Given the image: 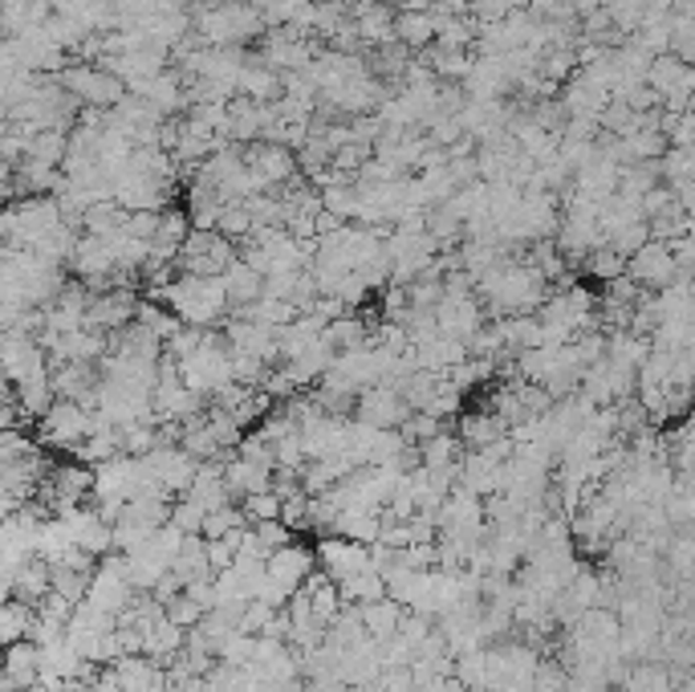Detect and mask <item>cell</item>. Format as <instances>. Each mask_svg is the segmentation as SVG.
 Here are the masks:
<instances>
[{
    "label": "cell",
    "instance_id": "cell-1",
    "mask_svg": "<svg viewBox=\"0 0 695 692\" xmlns=\"http://www.w3.org/2000/svg\"><path fill=\"white\" fill-rule=\"evenodd\" d=\"M155 302H167V310H175L179 322H187V326H224V314L232 310L224 277L179 274L167 289H159Z\"/></svg>",
    "mask_w": 695,
    "mask_h": 692
},
{
    "label": "cell",
    "instance_id": "cell-2",
    "mask_svg": "<svg viewBox=\"0 0 695 692\" xmlns=\"http://www.w3.org/2000/svg\"><path fill=\"white\" fill-rule=\"evenodd\" d=\"M102 428H111V419L102 416V412H85V407L73 404V400H57V404L37 419V440L49 448L73 452L85 436L102 432Z\"/></svg>",
    "mask_w": 695,
    "mask_h": 692
},
{
    "label": "cell",
    "instance_id": "cell-3",
    "mask_svg": "<svg viewBox=\"0 0 695 692\" xmlns=\"http://www.w3.org/2000/svg\"><path fill=\"white\" fill-rule=\"evenodd\" d=\"M57 78H61V86L70 90L73 99L82 106H94V111H114L130 94V86L118 73H111L106 66H90V61H73Z\"/></svg>",
    "mask_w": 695,
    "mask_h": 692
},
{
    "label": "cell",
    "instance_id": "cell-4",
    "mask_svg": "<svg viewBox=\"0 0 695 692\" xmlns=\"http://www.w3.org/2000/svg\"><path fill=\"white\" fill-rule=\"evenodd\" d=\"M626 277H635L642 289L659 293V289L675 286L683 274H680V261H675V249H671L668 241H647L635 257L626 261Z\"/></svg>",
    "mask_w": 695,
    "mask_h": 692
},
{
    "label": "cell",
    "instance_id": "cell-5",
    "mask_svg": "<svg viewBox=\"0 0 695 692\" xmlns=\"http://www.w3.org/2000/svg\"><path fill=\"white\" fill-rule=\"evenodd\" d=\"M355 419L370 424V428H403L407 419H412V404L398 395V388L391 383H379V388H367L358 395V407H355Z\"/></svg>",
    "mask_w": 695,
    "mask_h": 692
},
{
    "label": "cell",
    "instance_id": "cell-6",
    "mask_svg": "<svg viewBox=\"0 0 695 692\" xmlns=\"http://www.w3.org/2000/svg\"><path fill=\"white\" fill-rule=\"evenodd\" d=\"M142 461H147V469L167 485L171 497H187L199 476V461L184 445H163V448H155L151 457H142Z\"/></svg>",
    "mask_w": 695,
    "mask_h": 692
},
{
    "label": "cell",
    "instance_id": "cell-7",
    "mask_svg": "<svg viewBox=\"0 0 695 692\" xmlns=\"http://www.w3.org/2000/svg\"><path fill=\"white\" fill-rule=\"evenodd\" d=\"M317 563L334 583H346V578L362 575V570H374L370 566V546L367 542H350V538L326 534L317 542Z\"/></svg>",
    "mask_w": 695,
    "mask_h": 692
},
{
    "label": "cell",
    "instance_id": "cell-8",
    "mask_svg": "<svg viewBox=\"0 0 695 692\" xmlns=\"http://www.w3.org/2000/svg\"><path fill=\"white\" fill-rule=\"evenodd\" d=\"M313 570H317V550H305L301 542H289L269 554V578L285 595H298Z\"/></svg>",
    "mask_w": 695,
    "mask_h": 692
},
{
    "label": "cell",
    "instance_id": "cell-9",
    "mask_svg": "<svg viewBox=\"0 0 695 692\" xmlns=\"http://www.w3.org/2000/svg\"><path fill=\"white\" fill-rule=\"evenodd\" d=\"M436 318H440V334L468 343L472 334L484 326V302L476 293H443V302L436 305Z\"/></svg>",
    "mask_w": 695,
    "mask_h": 692
},
{
    "label": "cell",
    "instance_id": "cell-10",
    "mask_svg": "<svg viewBox=\"0 0 695 692\" xmlns=\"http://www.w3.org/2000/svg\"><path fill=\"white\" fill-rule=\"evenodd\" d=\"M33 684H42V644H33V639L9 644V651H4V680H0V689L21 692V689H33Z\"/></svg>",
    "mask_w": 695,
    "mask_h": 692
},
{
    "label": "cell",
    "instance_id": "cell-11",
    "mask_svg": "<svg viewBox=\"0 0 695 692\" xmlns=\"http://www.w3.org/2000/svg\"><path fill=\"white\" fill-rule=\"evenodd\" d=\"M163 338L155 331H147L142 322H130L118 334H111V355H127V359H142V362H159L163 359Z\"/></svg>",
    "mask_w": 695,
    "mask_h": 692
},
{
    "label": "cell",
    "instance_id": "cell-12",
    "mask_svg": "<svg viewBox=\"0 0 695 692\" xmlns=\"http://www.w3.org/2000/svg\"><path fill=\"white\" fill-rule=\"evenodd\" d=\"M415 346H419V362H424V371H440V376H448L452 367L468 362V343H460V338H452V334H436V338L415 343Z\"/></svg>",
    "mask_w": 695,
    "mask_h": 692
},
{
    "label": "cell",
    "instance_id": "cell-13",
    "mask_svg": "<svg viewBox=\"0 0 695 692\" xmlns=\"http://www.w3.org/2000/svg\"><path fill=\"white\" fill-rule=\"evenodd\" d=\"M500 436H512V428L493 412V407H484V412H464V416H460V440L468 448L497 445Z\"/></svg>",
    "mask_w": 695,
    "mask_h": 692
},
{
    "label": "cell",
    "instance_id": "cell-14",
    "mask_svg": "<svg viewBox=\"0 0 695 692\" xmlns=\"http://www.w3.org/2000/svg\"><path fill=\"white\" fill-rule=\"evenodd\" d=\"M403 620H407V607L395 603L391 595H386V599H379V603H362V623H367V635H370V639H379V644L395 639L398 627H403Z\"/></svg>",
    "mask_w": 695,
    "mask_h": 692
},
{
    "label": "cell",
    "instance_id": "cell-15",
    "mask_svg": "<svg viewBox=\"0 0 695 692\" xmlns=\"http://www.w3.org/2000/svg\"><path fill=\"white\" fill-rule=\"evenodd\" d=\"M224 286H228V302H232V310H244V305H253L265 298V277L256 274L253 265H244V261H236V265L228 269Z\"/></svg>",
    "mask_w": 695,
    "mask_h": 692
},
{
    "label": "cell",
    "instance_id": "cell-16",
    "mask_svg": "<svg viewBox=\"0 0 695 692\" xmlns=\"http://www.w3.org/2000/svg\"><path fill=\"white\" fill-rule=\"evenodd\" d=\"M436 16L431 13H398L395 16V42H403L407 45V49H415V54H419V49H431V45H436Z\"/></svg>",
    "mask_w": 695,
    "mask_h": 692
},
{
    "label": "cell",
    "instance_id": "cell-17",
    "mask_svg": "<svg viewBox=\"0 0 695 692\" xmlns=\"http://www.w3.org/2000/svg\"><path fill=\"white\" fill-rule=\"evenodd\" d=\"M33 623H37V607L21 603V599H9V603L0 607V644L9 648V644H21L33 635Z\"/></svg>",
    "mask_w": 695,
    "mask_h": 692
},
{
    "label": "cell",
    "instance_id": "cell-18",
    "mask_svg": "<svg viewBox=\"0 0 695 692\" xmlns=\"http://www.w3.org/2000/svg\"><path fill=\"white\" fill-rule=\"evenodd\" d=\"M651 343L659 346V350L683 355V350H692L695 346V322H687V318H663L659 331L651 334Z\"/></svg>",
    "mask_w": 695,
    "mask_h": 692
},
{
    "label": "cell",
    "instance_id": "cell-19",
    "mask_svg": "<svg viewBox=\"0 0 695 692\" xmlns=\"http://www.w3.org/2000/svg\"><path fill=\"white\" fill-rule=\"evenodd\" d=\"M341 587V599L346 603H379V599H386V578L379 575V570H362V575H355V578H346V583H338Z\"/></svg>",
    "mask_w": 695,
    "mask_h": 692
},
{
    "label": "cell",
    "instance_id": "cell-20",
    "mask_svg": "<svg viewBox=\"0 0 695 692\" xmlns=\"http://www.w3.org/2000/svg\"><path fill=\"white\" fill-rule=\"evenodd\" d=\"M419 448H424V469H460L464 461V440H455L452 432H440Z\"/></svg>",
    "mask_w": 695,
    "mask_h": 692
},
{
    "label": "cell",
    "instance_id": "cell-21",
    "mask_svg": "<svg viewBox=\"0 0 695 692\" xmlns=\"http://www.w3.org/2000/svg\"><path fill=\"white\" fill-rule=\"evenodd\" d=\"M582 269H586L590 277H598V281H614V277H623V274H626V257L618 253V249H611V245H598L594 253L586 257Z\"/></svg>",
    "mask_w": 695,
    "mask_h": 692
},
{
    "label": "cell",
    "instance_id": "cell-22",
    "mask_svg": "<svg viewBox=\"0 0 695 692\" xmlns=\"http://www.w3.org/2000/svg\"><path fill=\"white\" fill-rule=\"evenodd\" d=\"M659 168H663V184H668V188H680V184L695 180V159L687 147H671L668 155L659 159Z\"/></svg>",
    "mask_w": 695,
    "mask_h": 692
},
{
    "label": "cell",
    "instance_id": "cell-23",
    "mask_svg": "<svg viewBox=\"0 0 695 692\" xmlns=\"http://www.w3.org/2000/svg\"><path fill=\"white\" fill-rule=\"evenodd\" d=\"M216 229L224 232L228 241H248V237L256 232V220L244 204H224V212H220V224H216Z\"/></svg>",
    "mask_w": 695,
    "mask_h": 692
},
{
    "label": "cell",
    "instance_id": "cell-24",
    "mask_svg": "<svg viewBox=\"0 0 695 692\" xmlns=\"http://www.w3.org/2000/svg\"><path fill=\"white\" fill-rule=\"evenodd\" d=\"M241 509L248 514V526L256 521H281V509H285V497L281 493H253V497H244Z\"/></svg>",
    "mask_w": 695,
    "mask_h": 692
},
{
    "label": "cell",
    "instance_id": "cell-25",
    "mask_svg": "<svg viewBox=\"0 0 695 692\" xmlns=\"http://www.w3.org/2000/svg\"><path fill=\"white\" fill-rule=\"evenodd\" d=\"M204 521H208V509L192 497H179V501L171 505V526L175 530H184V534H204Z\"/></svg>",
    "mask_w": 695,
    "mask_h": 692
},
{
    "label": "cell",
    "instance_id": "cell-26",
    "mask_svg": "<svg viewBox=\"0 0 695 692\" xmlns=\"http://www.w3.org/2000/svg\"><path fill=\"white\" fill-rule=\"evenodd\" d=\"M427 412H431L436 419H443V424H448V419H455L460 412H464V391H460V388L452 383V379L443 376L440 391H436V400L427 404Z\"/></svg>",
    "mask_w": 695,
    "mask_h": 692
},
{
    "label": "cell",
    "instance_id": "cell-27",
    "mask_svg": "<svg viewBox=\"0 0 695 692\" xmlns=\"http://www.w3.org/2000/svg\"><path fill=\"white\" fill-rule=\"evenodd\" d=\"M598 123H602V130L606 135H630V130H639V115L626 106L623 99H614L602 115H598Z\"/></svg>",
    "mask_w": 695,
    "mask_h": 692
},
{
    "label": "cell",
    "instance_id": "cell-28",
    "mask_svg": "<svg viewBox=\"0 0 695 692\" xmlns=\"http://www.w3.org/2000/svg\"><path fill=\"white\" fill-rule=\"evenodd\" d=\"M253 534H256V542H260V550H265V554L289 546V542H298V538H293L298 530H293V526H285V521H256Z\"/></svg>",
    "mask_w": 695,
    "mask_h": 692
},
{
    "label": "cell",
    "instance_id": "cell-29",
    "mask_svg": "<svg viewBox=\"0 0 695 692\" xmlns=\"http://www.w3.org/2000/svg\"><path fill=\"white\" fill-rule=\"evenodd\" d=\"M204 615H208V611H204V607H199L187 591H184V595H175V599L167 603V620H171V623H179L184 632L199 627V623H204Z\"/></svg>",
    "mask_w": 695,
    "mask_h": 692
},
{
    "label": "cell",
    "instance_id": "cell-30",
    "mask_svg": "<svg viewBox=\"0 0 695 692\" xmlns=\"http://www.w3.org/2000/svg\"><path fill=\"white\" fill-rule=\"evenodd\" d=\"M398 432L407 436L412 445H427V440H436V436L443 432V419H436L431 412H412V419H407Z\"/></svg>",
    "mask_w": 695,
    "mask_h": 692
},
{
    "label": "cell",
    "instance_id": "cell-31",
    "mask_svg": "<svg viewBox=\"0 0 695 692\" xmlns=\"http://www.w3.org/2000/svg\"><path fill=\"white\" fill-rule=\"evenodd\" d=\"M537 692H566L569 689V668L561 660H541L537 677H533Z\"/></svg>",
    "mask_w": 695,
    "mask_h": 692
},
{
    "label": "cell",
    "instance_id": "cell-32",
    "mask_svg": "<svg viewBox=\"0 0 695 692\" xmlns=\"http://www.w3.org/2000/svg\"><path fill=\"white\" fill-rule=\"evenodd\" d=\"M367 293H370V286L362 281V274H346L338 281V286L329 289V298H338L346 310H355V305H362L367 302Z\"/></svg>",
    "mask_w": 695,
    "mask_h": 692
},
{
    "label": "cell",
    "instance_id": "cell-33",
    "mask_svg": "<svg viewBox=\"0 0 695 692\" xmlns=\"http://www.w3.org/2000/svg\"><path fill=\"white\" fill-rule=\"evenodd\" d=\"M159 224H163V212H127V224H123V229H127L135 241H147V245H151L159 237Z\"/></svg>",
    "mask_w": 695,
    "mask_h": 692
},
{
    "label": "cell",
    "instance_id": "cell-34",
    "mask_svg": "<svg viewBox=\"0 0 695 692\" xmlns=\"http://www.w3.org/2000/svg\"><path fill=\"white\" fill-rule=\"evenodd\" d=\"M671 249H675V261H680V274L695 281V224L683 232L680 241H671Z\"/></svg>",
    "mask_w": 695,
    "mask_h": 692
},
{
    "label": "cell",
    "instance_id": "cell-35",
    "mask_svg": "<svg viewBox=\"0 0 695 692\" xmlns=\"http://www.w3.org/2000/svg\"><path fill=\"white\" fill-rule=\"evenodd\" d=\"M647 13H675V0H642Z\"/></svg>",
    "mask_w": 695,
    "mask_h": 692
},
{
    "label": "cell",
    "instance_id": "cell-36",
    "mask_svg": "<svg viewBox=\"0 0 695 692\" xmlns=\"http://www.w3.org/2000/svg\"><path fill=\"white\" fill-rule=\"evenodd\" d=\"M21 692H54V689H45V684H33V689H21Z\"/></svg>",
    "mask_w": 695,
    "mask_h": 692
},
{
    "label": "cell",
    "instance_id": "cell-37",
    "mask_svg": "<svg viewBox=\"0 0 695 692\" xmlns=\"http://www.w3.org/2000/svg\"><path fill=\"white\" fill-rule=\"evenodd\" d=\"M687 151H692V159H695V143H692V147H687Z\"/></svg>",
    "mask_w": 695,
    "mask_h": 692
}]
</instances>
